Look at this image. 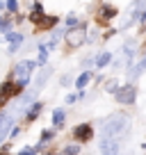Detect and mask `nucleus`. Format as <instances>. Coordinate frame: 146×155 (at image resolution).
<instances>
[{"instance_id": "obj_10", "label": "nucleus", "mask_w": 146, "mask_h": 155, "mask_svg": "<svg viewBox=\"0 0 146 155\" xmlns=\"http://www.w3.org/2000/svg\"><path fill=\"white\" fill-rule=\"evenodd\" d=\"M50 73H53V68H48V66H46L44 71H41V75H39V80H37V87H34V91H39V89L46 84V80L50 78Z\"/></svg>"}, {"instance_id": "obj_17", "label": "nucleus", "mask_w": 146, "mask_h": 155, "mask_svg": "<svg viewBox=\"0 0 146 155\" xmlns=\"http://www.w3.org/2000/svg\"><path fill=\"white\" fill-rule=\"evenodd\" d=\"M7 39H9L12 44H21V41H23V37H21L18 32H7Z\"/></svg>"}, {"instance_id": "obj_9", "label": "nucleus", "mask_w": 146, "mask_h": 155, "mask_svg": "<svg viewBox=\"0 0 146 155\" xmlns=\"http://www.w3.org/2000/svg\"><path fill=\"white\" fill-rule=\"evenodd\" d=\"M114 16H117V7H112V5H103V7H101V18H103V21L114 18Z\"/></svg>"}, {"instance_id": "obj_23", "label": "nucleus", "mask_w": 146, "mask_h": 155, "mask_svg": "<svg viewBox=\"0 0 146 155\" xmlns=\"http://www.w3.org/2000/svg\"><path fill=\"white\" fill-rule=\"evenodd\" d=\"M141 18H144V21H146V12H144V14H141Z\"/></svg>"}, {"instance_id": "obj_6", "label": "nucleus", "mask_w": 146, "mask_h": 155, "mask_svg": "<svg viewBox=\"0 0 146 155\" xmlns=\"http://www.w3.org/2000/svg\"><path fill=\"white\" fill-rule=\"evenodd\" d=\"M73 135H75V139H78V141H89L94 137V130H91L89 123H80V126L73 130Z\"/></svg>"}, {"instance_id": "obj_18", "label": "nucleus", "mask_w": 146, "mask_h": 155, "mask_svg": "<svg viewBox=\"0 0 146 155\" xmlns=\"http://www.w3.org/2000/svg\"><path fill=\"white\" fill-rule=\"evenodd\" d=\"M105 89H107V91H112V94H114V91H117V89H119V87H117V80H110Z\"/></svg>"}, {"instance_id": "obj_24", "label": "nucleus", "mask_w": 146, "mask_h": 155, "mask_svg": "<svg viewBox=\"0 0 146 155\" xmlns=\"http://www.w3.org/2000/svg\"><path fill=\"white\" fill-rule=\"evenodd\" d=\"M0 28H2V21H0Z\"/></svg>"}, {"instance_id": "obj_1", "label": "nucleus", "mask_w": 146, "mask_h": 155, "mask_svg": "<svg viewBox=\"0 0 146 155\" xmlns=\"http://www.w3.org/2000/svg\"><path fill=\"white\" fill-rule=\"evenodd\" d=\"M128 128H130L128 116H123V114H112L105 123H103L101 132H103V137H119V135H123V132H128Z\"/></svg>"}, {"instance_id": "obj_4", "label": "nucleus", "mask_w": 146, "mask_h": 155, "mask_svg": "<svg viewBox=\"0 0 146 155\" xmlns=\"http://www.w3.org/2000/svg\"><path fill=\"white\" fill-rule=\"evenodd\" d=\"M85 41V28H75L71 32H66V44L68 48H80Z\"/></svg>"}, {"instance_id": "obj_7", "label": "nucleus", "mask_w": 146, "mask_h": 155, "mask_svg": "<svg viewBox=\"0 0 146 155\" xmlns=\"http://www.w3.org/2000/svg\"><path fill=\"white\" fill-rule=\"evenodd\" d=\"M14 91H16V84L12 82V80H7V82L2 84V89H0V103H5V101H7V98H9Z\"/></svg>"}, {"instance_id": "obj_15", "label": "nucleus", "mask_w": 146, "mask_h": 155, "mask_svg": "<svg viewBox=\"0 0 146 155\" xmlns=\"http://www.w3.org/2000/svg\"><path fill=\"white\" fill-rule=\"evenodd\" d=\"M41 107H44V105H41V103H34V105H32V110L28 112V121H32L34 116L39 114V112H41Z\"/></svg>"}, {"instance_id": "obj_21", "label": "nucleus", "mask_w": 146, "mask_h": 155, "mask_svg": "<svg viewBox=\"0 0 146 155\" xmlns=\"http://www.w3.org/2000/svg\"><path fill=\"white\" fill-rule=\"evenodd\" d=\"M48 139H53V132H50V130H44V132H41V141H48Z\"/></svg>"}, {"instance_id": "obj_20", "label": "nucleus", "mask_w": 146, "mask_h": 155, "mask_svg": "<svg viewBox=\"0 0 146 155\" xmlns=\"http://www.w3.org/2000/svg\"><path fill=\"white\" fill-rule=\"evenodd\" d=\"M7 9H9V12H16V9H18L16 0H7Z\"/></svg>"}, {"instance_id": "obj_22", "label": "nucleus", "mask_w": 146, "mask_h": 155, "mask_svg": "<svg viewBox=\"0 0 146 155\" xmlns=\"http://www.w3.org/2000/svg\"><path fill=\"white\" fill-rule=\"evenodd\" d=\"M64 153H80V146H66Z\"/></svg>"}, {"instance_id": "obj_13", "label": "nucleus", "mask_w": 146, "mask_h": 155, "mask_svg": "<svg viewBox=\"0 0 146 155\" xmlns=\"http://www.w3.org/2000/svg\"><path fill=\"white\" fill-rule=\"evenodd\" d=\"M89 80H91V73H89V71H85V73H82V75H80V78H78V80H75V87H78V89H82V87H85V84H87V82H89Z\"/></svg>"}, {"instance_id": "obj_16", "label": "nucleus", "mask_w": 146, "mask_h": 155, "mask_svg": "<svg viewBox=\"0 0 146 155\" xmlns=\"http://www.w3.org/2000/svg\"><path fill=\"white\" fill-rule=\"evenodd\" d=\"M46 57H48V46L41 44L39 46V64H46Z\"/></svg>"}, {"instance_id": "obj_14", "label": "nucleus", "mask_w": 146, "mask_h": 155, "mask_svg": "<svg viewBox=\"0 0 146 155\" xmlns=\"http://www.w3.org/2000/svg\"><path fill=\"white\" fill-rule=\"evenodd\" d=\"M110 59H112V55H110V53L98 55V57H96V66H98V68H103L105 64H110Z\"/></svg>"}, {"instance_id": "obj_8", "label": "nucleus", "mask_w": 146, "mask_h": 155, "mask_svg": "<svg viewBox=\"0 0 146 155\" xmlns=\"http://www.w3.org/2000/svg\"><path fill=\"white\" fill-rule=\"evenodd\" d=\"M101 150H103V153H117V150H119V144L114 141V137H105V139H103V144H101Z\"/></svg>"}, {"instance_id": "obj_19", "label": "nucleus", "mask_w": 146, "mask_h": 155, "mask_svg": "<svg viewBox=\"0 0 146 155\" xmlns=\"http://www.w3.org/2000/svg\"><path fill=\"white\" fill-rule=\"evenodd\" d=\"M66 25H68V28H75V25H78V18H75V16H68V18H66Z\"/></svg>"}, {"instance_id": "obj_5", "label": "nucleus", "mask_w": 146, "mask_h": 155, "mask_svg": "<svg viewBox=\"0 0 146 155\" xmlns=\"http://www.w3.org/2000/svg\"><path fill=\"white\" fill-rule=\"evenodd\" d=\"M12 126H14V119H12L7 112H2V114H0V144L7 139V135H9Z\"/></svg>"}, {"instance_id": "obj_2", "label": "nucleus", "mask_w": 146, "mask_h": 155, "mask_svg": "<svg viewBox=\"0 0 146 155\" xmlns=\"http://www.w3.org/2000/svg\"><path fill=\"white\" fill-rule=\"evenodd\" d=\"M37 66L34 62H30V59H25V62H18L14 68V78H16V91H21V89L25 87V84L30 82V73H32V68Z\"/></svg>"}, {"instance_id": "obj_11", "label": "nucleus", "mask_w": 146, "mask_h": 155, "mask_svg": "<svg viewBox=\"0 0 146 155\" xmlns=\"http://www.w3.org/2000/svg\"><path fill=\"white\" fill-rule=\"evenodd\" d=\"M55 23H57V16H48V18H46V16H41V18H39V28H41V30L53 28Z\"/></svg>"}, {"instance_id": "obj_12", "label": "nucleus", "mask_w": 146, "mask_h": 155, "mask_svg": "<svg viewBox=\"0 0 146 155\" xmlns=\"http://www.w3.org/2000/svg\"><path fill=\"white\" fill-rule=\"evenodd\" d=\"M53 123H55V128L64 126V110H55L53 112Z\"/></svg>"}, {"instance_id": "obj_3", "label": "nucleus", "mask_w": 146, "mask_h": 155, "mask_svg": "<svg viewBox=\"0 0 146 155\" xmlns=\"http://www.w3.org/2000/svg\"><path fill=\"white\" fill-rule=\"evenodd\" d=\"M117 101L121 103V105H132L135 103V96H137V89L132 87V84H126V87H121V89H117Z\"/></svg>"}]
</instances>
